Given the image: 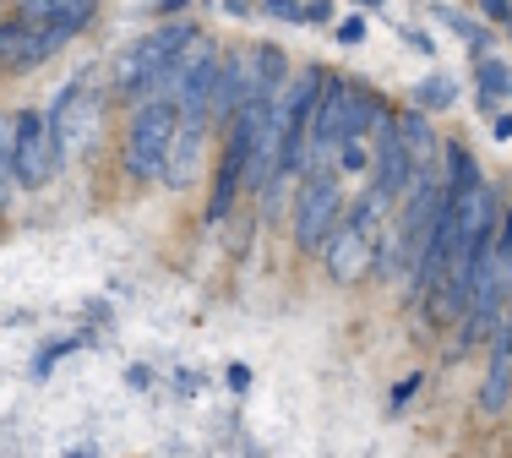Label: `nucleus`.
<instances>
[{
    "instance_id": "nucleus-14",
    "label": "nucleus",
    "mask_w": 512,
    "mask_h": 458,
    "mask_svg": "<svg viewBox=\"0 0 512 458\" xmlns=\"http://www.w3.org/2000/svg\"><path fill=\"white\" fill-rule=\"evenodd\" d=\"M240 180H246V170L224 159V170H218V180H213V202H207V219H213V224L224 219L229 208H235V191H240Z\"/></svg>"
},
{
    "instance_id": "nucleus-8",
    "label": "nucleus",
    "mask_w": 512,
    "mask_h": 458,
    "mask_svg": "<svg viewBox=\"0 0 512 458\" xmlns=\"http://www.w3.org/2000/svg\"><path fill=\"white\" fill-rule=\"evenodd\" d=\"M17 22L44 28L55 39H71V33H82L93 22V6L88 0H28V6H17Z\"/></svg>"
},
{
    "instance_id": "nucleus-16",
    "label": "nucleus",
    "mask_w": 512,
    "mask_h": 458,
    "mask_svg": "<svg viewBox=\"0 0 512 458\" xmlns=\"http://www.w3.org/2000/svg\"><path fill=\"white\" fill-rule=\"evenodd\" d=\"M453 99H458V82L447 77V71H436V77H425L420 88H414V104H420V110H447Z\"/></svg>"
},
{
    "instance_id": "nucleus-12",
    "label": "nucleus",
    "mask_w": 512,
    "mask_h": 458,
    "mask_svg": "<svg viewBox=\"0 0 512 458\" xmlns=\"http://www.w3.org/2000/svg\"><path fill=\"white\" fill-rule=\"evenodd\" d=\"M512 99V66L496 55H480V104Z\"/></svg>"
},
{
    "instance_id": "nucleus-18",
    "label": "nucleus",
    "mask_w": 512,
    "mask_h": 458,
    "mask_svg": "<svg viewBox=\"0 0 512 458\" xmlns=\"http://www.w3.org/2000/svg\"><path fill=\"white\" fill-rule=\"evenodd\" d=\"M431 17H442V22H447V28H458V33H463V39H469V44H480V28H474V22H469V17H463V11H458V6H436V11H431Z\"/></svg>"
},
{
    "instance_id": "nucleus-25",
    "label": "nucleus",
    "mask_w": 512,
    "mask_h": 458,
    "mask_svg": "<svg viewBox=\"0 0 512 458\" xmlns=\"http://www.w3.org/2000/svg\"><path fill=\"white\" fill-rule=\"evenodd\" d=\"M66 458H99V453H93V448H71Z\"/></svg>"
},
{
    "instance_id": "nucleus-13",
    "label": "nucleus",
    "mask_w": 512,
    "mask_h": 458,
    "mask_svg": "<svg viewBox=\"0 0 512 458\" xmlns=\"http://www.w3.org/2000/svg\"><path fill=\"white\" fill-rule=\"evenodd\" d=\"M442 186H447V197H458V191H474V186H485V180H480V170H474V159H469V148H458V142L447 148V180H442Z\"/></svg>"
},
{
    "instance_id": "nucleus-7",
    "label": "nucleus",
    "mask_w": 512,
    "mask_h": 458,
    "mask_svg": "<svg viewBox=\"0 0 512 458\" xmlns=\"http://www.w3.org/2000/svg\"><path fill=\"white\" fill-rule=\"evenodd\" d=\"M60 50V39L55 33H44V28H28V22H0V66H11V71H28V66H39V60H50Z\"/></svg>"
},
{
    "instance_id": "nucleus-9",
    "label": "nucleus",
    "mask_w": 512,
    "mask_h": 458,
    "mask_svg": "<svg viewBox=\"0 0 512 458\" xmlns=\"http://www.w3.org/2000/svg\"><path fill=\"white\" fill-rule=\"evenodd\" d=\"M507 399H512V317H502V328H496V349H491V366H485L480 409L485 415H502Z\"/></svg>"
},
{
    "instance_id": "nucleus-6",
    "label": "nucleus",
    "mask_w": 512,
    "mask_h": 458,
    "mask_svg": "<svg viewBox=\"0 0 512 458\" xmlns=\"http://www.w3.org/2000/svg\"><path fill=\"white\" fill-rule=\"evenodd\" d=\"M376 240L382 235H371L360 219H349V224H338L333 229V240L322 246V257H327V273H333L338 284H355L365 268H371V257H376Z\"/></svg>"
},
{
    "instance_id": "nucleus-17",
    "label": "nucleus",
    "mask_w": 512,
    "mask_h": 458,
    "mask_svg": "<svg viewBox=\"0 0 512 458\" xmlns=\"http://www.w3.org/2000/svg\"><path fill=\"white\" fill-rule=\"evenodd\" d=\"M11 180H17V159H11V131L0 126V208H6V197H11Z\"/></svg>"
},
{
    "instance_id": "nucleus-5",
    "label": "nucleus",
    "mask_w": 512,
    "mask_h": 458,
    "mask_svg": "<svg viewBox=\"0 0 512 458\" xmlns=\"http://www.w3.org/2000/svg\"><path fill=\"white\" fill-rule=\"evenodd\" d=\"M338 208H344V191H338L333 175H327V180H306V191H300V202H295V240H300V246H306V251L327 246L333 229H338Z\"/></svg>"
},
{
    "instance_id": "nucleus-22",
    "label": "nucleus",
    "mask_w": 512,
    "mask_h": 458,
    "mask_svg": "<svg viewBox=\"0 0 512 458\" xmlns=\"http://www.w3.org/2000/svg\"><path fill=\"white\" fill-rule=\"evenodd\" d=\"M338 39H344V44H360V39H365V22H360V17H349L344 28H338Z\"/></svg>"
},
{
    "instance_id": "nucleus-15",
    "label": "nucleus",
    "mask_w": 512,
    "mask_h": 458,
    "mask_svg": "<svg viewBox=\"0 0 512 458\" xmlns=\"http://www.w3.org/2000/svg\"><path fill=\"white\" fill-rule=\"evenodd\" d=\"M262 17H284V22H322V17H333V6L327 0H267L262 6Z\"/></svg>"
},
{
    "instance_id": "nucleus-24",
    "label": "nucleus",
    "mask_w": 512,
    "mask_h": 458,
    "mask_svg": "<svg viewBox=\"0 0 512 458\" xmlns=\"http://www.w3.org/2000/svg\"><path fill=\"white\" fill-rule=\"evenodd\" d=\"M496 137H502V142H512V115H502V120H496Z\"/></svg>"
},
{
    "instance_id": "nucleus-11",
    "label": "nucleus",
    "mask_w": 512,
    "mask_h": 458,
    "mask_svg": "<svg viewBox=\"0 0 512 458\" xmlns=\"http://www.w3.org/2000/svg\"><path fill=\"white\" fill-rule=\"evenodd\" d=\"M398 131H404V148H409V164H414V175H431L436 137H431V126H425V115H398Z\"/></svg>"
},
{
    "instance_id": "nucleus-20",
    "label": "nucleus",
    "mask_w": 512,
    "mask_h": 458,
    "mask_svg": "<svg viewBox=\"0 0 512 458\" xmlns=\"http://www.w3.org/2000/svg\"><path fill=\"white\" fill-rule=\"evenodd\" d=\"M414 388H420V371H409V377L398 382V388H393V399H387V409H393V415H398V409H404V404L414 399Z\"/></svg>"
},
{
    "instance_id": "nucleus-1",
    "label": "nucleus",
    "mask_w": 512,
    "mask_h": 458,
    "mask_svg": "<svg viewBox=\"0 0 512 458\" xmlns=\"http://www.w3.org/2000/svg\"><path fill=\"white\" fill-rule=\"evenodd\" d=\"M202 33L191 28V22H169V28H153L148 39H137L126 50V60H120V71H115V88L120 93H142V88H158V77H164L169 66H175L180 55L197 44Z\"/></svg>"
},
{
    "instance_id": "nucleus-21",
    "label": "nucleus",
    "mask_w": 512,
    "mask_h": 458,
    "mask_svg": "<svg viewBox=\"0 0 512 458\" xmlns=\"http://www.w3.org/2000/svg\"><path fill=\"white\" fill-rule=\"evenodd\" d=\"M485 17H496V22L512 28V0H485Z\"/></svg>"
},
{
    "instance_id": "nucleus-23",
    "label": "nucleus",
    "mask_w": 512,
    "mask_h": 458,
    "mask_svg": "<svg viewBox=\"0 0 512 458\" xmlns=\"http://www.w3.org/2000/svg\"><path fill=\"white\" fill-rule=\"evenodd\" d=\"M229 388L246 393V388H251V371H246V366H229Z\"/></svg>"
},
{
    "instance_id": "nucleus-2",
    "label": "nucleus",
    "mask_w": 512,
    "mask_h": 458,
    "mask_svg": "<svg viewBox=\"0 0 512 458\" xmlns=\"http://www.w3.org/2000/svg\"><path fill=\"white\" fill-rule=\"evenodd\" d=\"M175 131H180V110L164 99H148L131 120V137H126V170L131 175H164V159L175 148Z\"/></svg>"
},
{
    "instance_id": "nucleus-10",
    "label": "nucleus",
    "mask_w": 512,
    "mask_h": 458,
    "mask_svg": "<svg viewBox=\"0 0 512 458\" xmlns=\"http://www.w3.org/2000/svg\"><path fill=\"white\" fill-rule=\"evenodd\" d=\"M202 148H207L202 126H186V120H180V131H175V148H169V159H164V180H169L175 191H186L191 180L202 175Z\"/></svg>"
},
{
    "instance_id": "nucleus-3",
    "label": "nucleus",
    "mask_w": 512,
    "mask_h": 458,
    "mask_svg": "<svg viewBox=\"0 0 512 458\" xmlns=\"http://www.w3.org/2000/svg\"><path fill=\"white\" fill-rule=\"evenodd\" d=\"M11 159H17V180L22 186H44L60 170V142L50 131V115L22 110L11 120Z\"/></svg>"
},
{
    "instance_id": "nucleus-19",
    "label": "nucleus",
    "mask_w": 512,
    "mask_h": 458,
    "mask_svg": "<svg viewBox=\"0 0 512 458\" xmlns=\"http://www.w3.org/2000/svg\"><path fill=\"white\" fill-rule=\"evenodd\" d=\"M365 164H371V148H365V137H355L344 153H338V170H365Z\"/></svg>"
},
{
    "instance_id": "nucleus-4",
    "label": "nucleus",
    "mask_w": 512,
    "mask_h": 458,
    "mask_svg": "<svg viewBox=\"0 0 512 458\" xmlns=\"http://www.w3.org/2000/svg\"><path fill=\"white\" fill-rule=\"evenodd\" d=\"M50 131H55V142H60V159L88 153L93 137H99V93H93L88 82L60 88V99L50 104Z\"/></svg>"
}]
</instances>
